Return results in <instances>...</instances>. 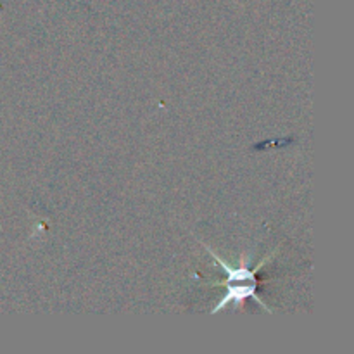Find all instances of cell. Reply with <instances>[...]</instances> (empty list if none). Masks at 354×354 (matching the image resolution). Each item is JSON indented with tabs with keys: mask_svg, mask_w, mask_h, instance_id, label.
Segmentation results:
<instances>
[{
	"mask_svg": "<svg viewBox=\"0 0 354 354\" xmlns=\"http://www.w3.org/2000/svg\"><path fill=\"white\" fill-rule=\"evenodd\" d=\"M204 248H206L207 251L211 252L214 263H218V265H220L221 268L225 270V273H227V280H225V282H220V286H227V283H234V282H242V283L256 282V275H258V270L261 268V265L265 263V261H263L261 265H258V268H254V270H249L248 266H244V263H242L239 268H232V266H228L227 263H225L223 259H221L220 256H218L216 252L213 251V249H209L207 245H204Z\"/></svg>",
	"mask_w": 354,
	"mask_h": 354,
	"instance_id": "cell-1",
	"label": "cell"
}]
</instances>
